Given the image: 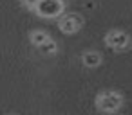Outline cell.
Returning a JSON list of instances; mask_svg holds the SVG:
<instances>
[{
    "instance_id": "6da1fadb",
    "label": "cell",
    "mask_w": 132,
    "mask_h": 115,
    "mask_svg": "<svg viewBox=\"0 0 132 115\" xmlns=\"http://www.w3.org/2000/svg\"><path fill=\"white\" fill-rule=\"evenodd\" d=\"M33 9L42 18H58L63 15L65 4L63 0H38Z\"/></svg>"
},
{
    "instance_id": "7a4b0ae2",
    "label": "cell",
    "mask_w": 132,
    "mask_h": 115,
    "mask_svg": "<svg viewBox=\"0 0 132 115\" xmlns=\"http://www.w3.org/2000/svg\"><path fill=\"white\" fill-rule=\"evenodd\" d=\"M121 102H123V99H121V95H119L118 92H105V93H101V95L96 99L98 110H101V111H107V113L119 110Z\"/></svg>"
},
{
    "instance_id": "3957f363",
    "label": "cell",
    "mask_w": 132,
    "mask_h": 115,
    "mask_svg": "<svg viewBox=\"0 0 132 115\" xmlns=\"http://www.w3.org/2000/svg\"><path fill=\"white\" fill-rule=\"evenodd\" d=\"M105 43H107L110 49L123 50V49L128 47V34H127V33H121V31H110V33L105 36Z\"/></svg>"
},
{
    "instance_id": "277c9868",
    "label": "cell",
    "mask_w": 132,
    "mask_h": 115,
    "mask_svg": "<svg viewBox=\"0 0 132 115\" xmlns=\"http://www.w3.org/2000/svg\"><path fill=\"white\" fill-rule=\"evenodd\" d=\"M58 25H60L62 33L72 34V33H76V31L81 27V18L76 16V15H67V16H62V18H60Z\"/></svg>"
},
{
    "instance_id": "5b68a950",
    "label": "cell",
    "mask_w": 132,
    "mask_h": 115,
    "mask_svg": "<svg viewBox=\"0 0 132 115\" xmlns=\"http://www.w3.org/2000/svg\"><path fill=\"white\" fill-rule=\"evenodd\" d=\"M81 61H83L85 67L94 68V67H98V65L101 63V56H100V52H96V50H87V52L81 56Z\"/></svg>"
},
{
    "instance_id": "8992f818",
    "label": "cell",
    "mask_w": 132,
    "mask_h": 115,
    "mask_svg": "<svg viewBox=\"0 0 132 115\" xmlns=\"http://www.w3.org/2000/svg\"><path fill=\"white\" fill-rule=\"evenodd\" d=\"M38 49H40V52H44V54H54V52L58 50V45H56L54 40L47 38L45 41H42V43L38 45Z\"/></svg>"
},
{
    "instance_id": "52a82bcc",
    "label": "cell",
    "mask_w": 132,
    "mask_h": 115,
    "mask_svg": "<svg viewBox=\"0 0 132 115\" xmlns=\"http://www.w3.org/2000/svg\"><path fill=\"white\" fill-rule=\"evenodd\" d=\"M49 36H47V33H44V31H33L31 33V36H29V40H31V43L35 45V47H38L42 41H45Z\"/></svg>"
},
{
    "instance_id": "ba28073f",
    "label": "cell",
    "mask_w": 132,
    "mask_h": 115,
    "mask_svg": "<svg viewBox=\"0 0 132 115\" xmlns=\"http://www.w3.org/2000/svg\"><path fill=\"white\" fill-rule=\"evenodd\" d=\"M36 2H38V0H22V4H24L26 7H31V9L36 6Z\"/></svg>"
}]
</instances>
